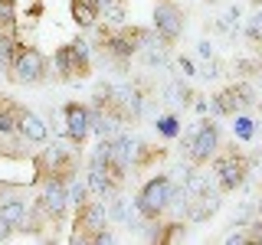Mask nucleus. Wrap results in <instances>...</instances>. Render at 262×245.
<instances>
[{
	"label": "nucleus",
	"mask_w": 262,
	"mask_h": 245,
	"mask_svg": "<svg viewBox=\"0 0 262 245\" xmlns=\"http://www.w3.org/2000/svg\"><path fill=\"white\" fill-rule=\"evenodd\" d=\"M210 174L216 180L220 193H236L246 183V177L252 174V157H246L239 147H226V151H216L210 160Z\"/></svg>",
	"instance_id": "1"
},
{
	"label": "nucleus",
	"mask_w": 262,
	"mask_h": 245,
	"mask_svg": "<svg viewBox=\"0 0 262 245\" xmlns=\"http://www.w3.org/2000/svg\"><path fill=\"white\" fill-rule=\"evenodd\" d=\"M180 193V186L170 180L167 174H158L151 177L147 183L141 186V193L135 196V209L141 212L144 219H161L164 212L170 209V203H174V196Z\"/></svg>",
	"instance_id": "2"
},
{
	"label": "nucleus",
	"mask_w": 262,
	"mask_h": 245,
	"mask_svg": "<svg viewBox=\"0 0 262 245\" xmlns=\"http://www.w3.org/2000/svg\"><path fill=\"white\" fill-rule=\"evenodd\" d=\"M53 69L56 79L62 82H79L92 76V46L85 39H76V43H66L53 53Z\"/></svg>",
	"instance_id": "3"
},
{
	"label": "nucleus",
	"mask_w": 262,
	"mask_h": 245,
	"mask_svg": "<svg viewBox=\"0 0 262 245\" xmlns=\"http://www.w3.org/2000/svg\"><path fill=\"white\" fill-rule=\"evenodd\" d=\"M223 147V134H220V125L210 118H203L200 125L190 128V134L184 137V154L193 167H203V163L213 160V154Z\"/></svg>",
	"instance_id": "4"
},
{
	"label": "nucleus",
	"mask_w": 262,
	"mask_h": 245,
	"mask_svg": "<svg viewBox=\"0 0 262 245\" xmlns=\"http://www.w3.org/2000/svg\"><path fill=\"white\" fill-rule=\"evenodd\" d=\"M49 76V62L46 56L39 53L36 46H20V53H16L13 59V69H10V82H16V85H39V82H46Z\"/></svg>",
	"instance_id": "5"
},
{
	"label": "nucleus",
	"mask_w": 262,
	"mask_h": 245,
	"mask_svg": "<svg viewBox=\"0 0 262 245\" xmlns=\"http://www.w3.org/2000/svg\"><path fill=\"white\" fill-rule=\"evenodd\" d=\"M108 226V209L98 200H85L76 209V219H72V242H95V235Z\"/></svg>",
	"instance_id": "6"
},
{
	"label": "nucleus",
	"mask_w": 262,
	"mask_h": 245,
	"mask_svg": "<svg viewBox=\"0 0 262 245\" xmlns=\"http://www.w3.org/2000/svg\"><path fill=\"white\" fill-rule=\"evenodd\" d=\"M184 27H187V16H184V10H180L174 0H158L151 30L158 33L161 43H164V46H174L177 39L184 36Z\"/></svg>",
	"instance_id": "7"
},
{
	"label": "nucleus",
	"mask_w": 262,
	"mask_h": 245,
	"mask_svg": "<svg viewBox=\"0 0 262 245\" xmlns=\"http://www.w3.org/2000/svg\"><path fill=\"white\" fill-rule=\"evenodd\" d=\"M43 190L36 196V206L43 209V216L49 223H62L66 219V209H69V193H66V180L59 177H43L39 180Z\"/></svg>",
	"instance_id": "8"
},
{
	"label": "nucleus",
	"mask_w": 262,
	"mask_h": 245,
	"mask_svg": "<svg viewBox=\"0 0 262 245\" xmlns=\"http://www.w3.org/2000/svg\"><path fill=\"white\" fill-rule=\"evenodd\" d=\"M89 131H92L89 105H79V102L62 105V134L82 147V144H85V137H89Z\"/></svg>",
	"instance_id": "9"
},
{
	"label": "nucleus",
	"mask_w": 262,
	"mask_h": 245,
	"mask_svg": "<svg viewBox=\"0 0 262 245\" xmlns=\"http://www.w3.org/2000/svg\"><path fill=\"white\" fill-rule=\"evenodd\" d=\"M16 134H20V141H27V144H46L49 141L46 121L39 118L36 111L23 108V105H20V111H16Z\"/></svg>",
	"instance_id": "10"
},
{
	"label": "nucleus",
	"mask_w": 262,
	"mask_h": 245,
	"mask_svg": "<svg viewBox=\"0 0 262 245\" xmlns=\"http://www.w3.org/2000/svg\"><path fill=\"white\" fill-rule=\"evenodd\" d=\"M27 212H30V206H27L23 196H7V190L0 186V219H4L13 232L27 226Z\"/></svg>",
	"instance_id": "11"
},
{
	"label": "nucleus",
	"mask_w": 262,
	"mask_h": 245,
	"mask_svg": "<svg viewBox=\"0 0 262 245\" xmlns=\"http://www.w3.org/2000/svg\"><path fill=\"white\" fill-rule=\"evenodd\" d=\"M69 10L79 30H92L98 27V16H102V0H72Z\"/></svg>",
	"instance_id": "12"
},
{
	"label": "nucleus",
	"mask_w": 262,
	"mask_h": 245,
	"mask_svg": "<svg viewBox=\"0 0 262 245\" xmlns=\"http://www.w3.org/2000/svg\"><path fill=\"white\" fill-rule=\"evenodd\" d=\"M20 33L16 30H7V33H0V69L10 76V69H13V59H16V53H20Z\"/></svg>",
	"instance_id": "13"
},
{
	"label": "nucleus",
	"mask_w": 262,
	"mask_h": 245,
	"mask_svg": "<svg viewBox=\"0 0 262 245\" xmlns=\"http://www.w3.org/2000/svg\"><path fill=\"white\" fill-rule=\"evenodd\" d=\"M229 88H233V95H236V105H239V111H249V108H256V105H259V92L249 85V79H236Z\"/></svg>",
	"instance_id": "14"
},
{
	"label": "nucleus",
	"mask_w": 262,
	"mask_h": 245,
	"mask_svg": "<svg viewBox=\"0 0 262 245\" xmlns=\"http://www.w3.org/2000/svg\"><path fill=\"white\" fill-rule=\"evenodd\" d=\"M66 193H69V206H76V209L85 200H92V193H89V186L82 183V180H69V183H66Z\"/></svg>",
	"instance_id": "15"
},
{
	"label": "nucleus",
	"mask_w": 262,
	"mask_h": 245,
	"mask_svg": "<svg viewBox=\"0 0 262 245\" xmlns=\"http://www.w3.org/2000/svg\"><path fill=\"white\" fill-rule=\"evenodd\" d=\"M16 30V4L13 0H0V33Z\"/></svg>",
	"instance_id": "16"
},
{
	"label": "nucleus",
	"mask_w": 262,
	"mask_h": 245,
	"mask_svg": "<svg viewBox=\"0 0 262 245\" xmlns=\"http://www.w3.org/2000/svg\"><path fill=\"white\" fill-rule=\"evenodd\" d=\"M233 131H236V137H239V141H252V131H256V125H252V118L249 114H233Z\"/></svg>",
	"instance_id": "17"
},
{
	"label": "nucleus",
	"mask_w": 262,
	"mask_h": 245,
	"mask_svg": "<svg viewBox=\"0 0 262 245\" xmlns=\"http://www.w3.org/2000/svg\"><path fill=\"white\" fill-rule=\"evenodd\" d=\"M154 125H158V134H164V137H177V134H180V121H177V114H161Z\"/></svg>",
	"instance_id": "18"
},
{
	"label": "nucleus",
	"mask_w": 262,
	"mask_h": 245,
	"mask_svg": "<svg viewBox=\"0 0 262 245\" xmlns=\"http://www.w3.org/2000/svg\"><path fill=\"white\" fill-rule=\"evenodd\" d=\"M262 72V59H236V79H252Z\"/></svg>",
	"instance_id": "19"
},
{
	"label": "nucleus",
	"mask_w": 262,
	"mask_h": 245,
	"mask_svg": "<svg viewBox=\"0 0 262 245\" xmlns=\"http://www.w3.org/2000/svg\"><path fill=\"white\" fill-rule=\"evenodd\" d=\"M177 65L184 69V76H193V72H196V69H193V62L187 59V56H180V59H177Z\"/></svg>",
	"instance_id": "20"
},
{
	"label": "nucleus",
	"mask_w": 262,
	"mask_h": 245,
	"mask_svg": "<svg viewBox=\"0 0 262 245\" xmlns=\"http://www.w3.org/2000/svg\"><path fill=\"white\" fill-rule=\"evenodd\" d=\"M200 56H203V59H213V46H210V39H203V43H200Z\"/></svg>",
	"instance_id": "21"
},
{
	"label": "nucleus",
	"mask_w": 262,
	"mask_h": 245,
	"mask_svg": "<svg viewBox=\"0 0 262 245\" xmlns=\"http://www.w3.org/2000/svg\"><path fill=\"white\" fill-rule=\"evenodd\" d=\"M39 13H43V4H39V0H36V4H33V7H30V16H33V20H36V16H39Z\"/></svg>",
	"instance_id": "22"
},
{
	"label": "nucleus",
	"mask_w": 262,
	"mask_h": 245,
	"mask_svg": "<svg viewBox=\"0 0 262 245\" xmlns=\"http://www.w3.org/2000/svg\"><path fill=\"white\" fill-rule=\"evenodd\" d=\"M105 4H125V0H102V7H105Z\"/></svg>",
	"instance_id": "23"
}]
</instances>
